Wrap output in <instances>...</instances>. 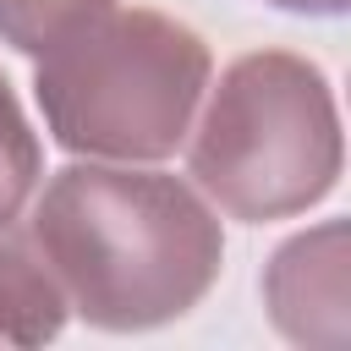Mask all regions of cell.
<instances>
[{"label":"cell","instance_id":"2","mask_svg":"<svg viewBox=\"0 0 351 351\" xmlns=\"http://www.w3.org/2000/svg\"><path fill=\"white\" fill-rule=\"evenodd\" d=\"M214 55L170 11L110 5L38 55L33 99L66 154L143 165L186 143Z\"/></svg>","mask_w":351,"mask_h":351},{"label":"cell","instance_id":"4","mask_svg":"<svg viewBox=\"0 0 351 351\" xmlns=\"http://www.w3.org/2000/svg\"><path fill=\"white\" fill-rule=\"evenodd\" d=\"M263 307L296 346L346 340V225L324 219L274 247L263 269Z\"/></svg>","mask_w":351,"mask_h":351},{"label":"cell","instance_id":"7","mask_svg":"<svg viewBox=\"0 0 351 351\" xmlns=\"http://www.w3.org/2000/svg\"><path fill=\"white\" fill-rule=\"evenodd\" d=\"M38 176H44L38 132L27 126L22 99H16V88H11L5 71H0V225L22 214V203L33 197Z\"/></svg>","mask_w":351,"mask_h":351},{"label":"cell","instance_id":"1","mask_svg":"<svg viewBox=\"0 0 351 351\" xmlns=\"http://www.w3.org/2000/svg\"><path fill=\"white\" fill-rule=\"evenodd\" d=\"M66 307L104 335L186 318L225 269L219 214L165 170L66 165L27 219Z\"/></svg>","mask_w":351,"mask_h":351},{"label":"cell","instance_id":"5","mask_svg":"<svg viewBox=\"0 0 351 351\" xmlns=\"http://www.w3.org/2000/svg\"><path fill=\"white\" fill-rule=\"evenodd\" d=\"M66 296L38 258L33 236L16 230L11 219L0 225V346H49L66 329Z\"/></svg>","mask_w":351,"mask_h":351},{"label":"cell","instance_id":"6","mask_svg":"<svg viewBox=\"0 0 351 351\" xmlns=\"http://www.w3.org/2000/svg\"><path fill=\"white\" fill-rule=\"evenodd\" d=\"M110 5L115 0H0V44L38 60L49 44H60L82 22L104 16Z\"/></svg>","mask_w":351,"mask_h":351},{"label":"cell","instance_id":"8","mask_svg":"<svg viewBox=\"0 0 351 351\" xmlns=\"http://www.w3.org/2000/svg\"><path fill=\"white\" fill-rule=\"evenodd\" d=\"M274 11H291V16H346L351 0H269Z\"/></svg>","mask_w":351,"mask_h":351},{"label":"cell","instance_id":"3","mask_svg":"<svg viewBox=\"0 0 351 351\" xmlns=\"http://www.w3.org/2000/svg\"><path fill=\"white\" fill-rule=\"evenodd\" d=\"M203 93L208 104L186 143V176L219 214L241 225L296 219L340 186V104L318 60L252 49Z\"/></svg>","mask_w":351,"mask_h":351}]
</instances>
